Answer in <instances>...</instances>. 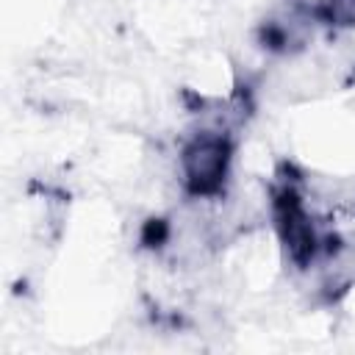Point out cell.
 <instances>
[{"label":"cell","mask_w":355,"mask_h":355,"mask_svg":"<svg viewBox=\"0 0 355 355\" xmlns=\"http://www.w3.org/2000/svg\"><path fill=\"white\" fill-rule=\"evenodd\" d=\"M227 164V144L222 139H200L186 153V172L197 191H211L219 186Z\"/></svg>","instance_id":"1"}]
</instances>
